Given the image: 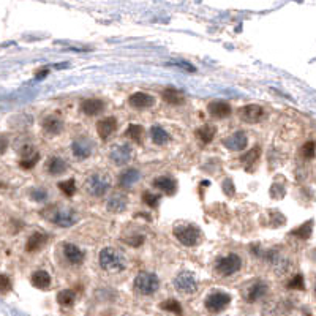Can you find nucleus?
Here are the masks:
<instances>
[{
    "instance_id": "f257e3e1",
    "label": "nucleus",
    "mask_w": 316,
    "mask_h": 316,
    "mask_svg": "<svg viewBox=\"0 0 316 316\" xmlns=\"http://www.w3.org/2000/svg\"><path fill=\"white\" fill-rule=\"evenodd\" d=\"M46 217L54 223L57 225L60 228H71L74 226L76 223L79 222V215L76 210L73 209H68V207H49V209L46 210Z\"/></svg>"
},
{
    "instance_id": "f03ea898",
    "label": "nucleus",
    "mask_w": 316,
    "mask_h": 316,
    "mask_svg": "<svg viewBox=\"0 0 316 316\" xmlns=\"http://www.w3.org/2000/svg\"><path fill=\"white\" fill-rule=\"evenodd\" d=\"M98 261H100L101 269L110 270V272H121V270L125 269L124 255L113 247L103 248L100 252V256H98Z\"/></svg>"
},
{
    "instance_id": "7ed1b4c3",
    "label": "nucleus",
    "mask_w": 316,
    "mask_h": 316,
    "mask_svg": "<svg viewBox=\"0 0 316 316\" xmlns=\"http://www.w3.org/2000/svg\"><path fill=\"white\" fill-rule=\"evenodd\" d=\"M172 234L185 247H194V245H198L199 239H201L199 228L194 226V225H187V223H180V225L174 226Z\"/></svg>"
},
{
    "instance_id": "20e7f679",
    "label": "nucleus",
    "mask_w": 316,
    "mask_h": 316,
    "mask_svg": "<svg viewBox=\"0 0 316 316\" xmlns=\"http://www.w3.org/2000/svg\"><path fill=\"white\" fill-rule=\"evenodd\" d=\"M160 288V280L152 272H141L135 278V291L143 296H152Z\"/></svg>"
},
{
    "instance_id": "39448f33",
    "label": "nucleus",
    "mask_w": 316,
    "mask_h": 316,
    "mask_svg": "<svg viewBox=\"0 0 316 316\" xmlns=\"http://www.w3.org/2000/svg\"><path fill=\"white\" fill-rule=\"evenodd\" d=\"M111 188V179L108 174H90L85 180V190L89 194L100 198Z\"/></svg>"
},
{
    "instance_id": "423d86ee",
    "label": "nucleus",
    "mask_w": 316,
    "mask_h": 316,
    "mask_svg": "<svg viewBox=\"0 0 316 316\" xmlns=\"http://www.w3.org/2000/svg\"><path fill=\"white\" fill-rule=\"evenodd\" d=\"M215 269L220 275L230 277V275L236 274V272H239L242 269V259L236 253H230V255H226V256H223V258H220L219 261H217Z\"/></svg>"
},
{
    "instance_id": "0eeeda50",
    "label": "nucleus",
    "mask_w": 316,
    "mask_h": 316,
    "mask_svg": "<svg viewBox=\"0 0 316 316\" xmlns=\"http://www.w3.org/2000/svg\"><path fill=\"white\" fill-rule=\"evenodd\" d=\"M230 303H231V296L228 292H225V291H220V289L210 292L209 296L205 297V300H204L205 308L209 311H212V313L223 311Z\"/></svg>"
},
{
    "instance_id": "6e6552de",
    "label": "nucleus",
    "mask_w": 316,
    "mask_h": 316,
    "mask_svg": "<svg viewBox=\"0 0 316 316\" xmlns=\"http://www.w3.org/2000/svg\"><path fill=\"white\" fill-rule=\"evenodd\" d=\"M174 286L183 294H193L198 291V281H196V277L191 272L182 270L180 274H177L176 278H174Z\"/></svg>"
},
{
    "instance_id": "1a4fd4ad",
    "label": "nucleus",
    "mask_w": 316,
    "mask_h": 316,
    "mask_svg": "<svg viewBox=\"0 0 316 316\" xmlns=\"http://www.w3.org/2000/svg\"><path fill=\"white\" fill-rule=\"evenodd\" d=\"M93 149H95V146L89 138H76L73 141V144H71L73 155L76 158H79V160L89 158L93 154Z\"/></svg>"
},
{
    "instance_id": "9d476101",
    "label": "nucleus",
    "mask_w": 316,
    "mask_h": 316,
    "mask_svg": "<svg viewBox=\"0 0 316 316\" xmlns=\"http://www.w3.org/2000/svg\"><path fill=\"white\" fill-rule=\"evenodd\" d=\"M239 116L247 124H256L264 117V110L259 104H247L239 110Z\"/></svg>"
},
{
    "instance_id": "9b49d317",
    "label": "nucleus",
    "mask_w": 316,
    "mask_h": 316,
    "mask_svg": "<svg viewBox=\"0 0 316 316\" xmlns=\"http://www.w3.org/2000/svg\"><path fill=\"white\" fill-rule=\"evenodd\" d=\"M19 155H21L19 165H21V168H24V169H32L40 160V154L34 149V146H30V144H26L23 149H21Z\"/></svg>"
},
{
    "instance_id": "f8f14e48",
    "label": "nucleus",
    "mask_w": 316,
    "mask_h": 316,
    "mask_svg": "<svg viewBox=\"0 0 316 316\" xmlns=\"http://www.w3.org/2000/svg\"><path fill=\"white\" fill-rule=\"evenodd\" d=\"M133 154H132V149H130V146L127 144H122V146H116L111 154H110V158L111 161L114 163V165L117 166H125L130 163V160H132Z\"/></svg>"
},
{
    "instance_id": "ddd939ff",
    "label": "nucleus",
    "mask_w": 316,
    "mask_h": 316,
    "mask_svg": "<svg viewBox=\"0 0 316 316\" xmlns=\"http://www.w3.org/2000/svg\"><path fill=\"white\" fill-rule=\"evenodd\" d=\"M128 103L130 106L136 108V110H147V108H152L155 104V96L146 92H135L133 95H130Z\"/></svg>"
},
{
    "instance_id": "4468645a",
    "label": "nucleus",
    "mask_w": 316,
    "mask_h": 316,
    "mask_svg": "<svg viewBox=\"0 0 316 316\" xmlns=\"http://www.w3.org/2000/svg\"><path fill=\"white\" fill-rule=\"evenodd\" d=\"M62 252L63 256L67 258V261L73 266H79L84 263V252L74 244H63L62 245Z\"/></svg>"
},
{
    "instance_id": "2eb2a0df",
    "label": "nucleus",
    "mask_w": 316,
    "mask_h": 316,
    "mask_svg": "<svg viewBox=\"0 0 316 316\" xmlns=\"http://www.w3.org/2000/svg\"><path fill=\"white\" fill-rule=\"evenodd\" d=\"M248 144V139H247V135L244 132H236L234 135L228 136L223 139V146L228 149V150H244Z\"/></svg>"
},
{
    "instance_id": "dca6fc26",
    "label": "nucleus",
    "mask_w": 316,
    "mask_h": 316,
    "mask_svg": "<svg viewBox=\"0 0 316 316\" xmlns=\"http://www.w3.org/2000/svg\"><path fill=\"white\" fill-rule=\"evenodd\" d=\"M117 128V119L116 117H104L96 124V133L103 141L110 138Z\"/></svg>"
},
{
    "instance_id": "f3484780",
    "label": "nucleus",
    "mask_w": 316,
    "mask_h": 316,
    "mask_svg": "<svg viewBox=\"0 0 316 316\" xmlns=\"http://www.w3.org/2000/svg\"><path fill=\"white\" fill-rule=\"evenodd\" d=\"M269 291V286H267V283L263 281V280H258L256 283H253L252 286H250L245 292V299L248 302H256L259 299H263L266 294Z\"/></svg>"
},
{
    "instance_id": "a211bd4d",
    "label": "nucleus",
    "mask_w": 316,
    "mask_h": 316,
    "mask_svg": "<svg viewBox=\"0 0 316 316\" xmlns=\"http://www.w3.org/2000/svg\"><path fill=\"white\" fill-rule=\"evenodd\" d=\"M207 111L215 119H226L228 116H231V104L222 100H215L209 103Z\"/></svg>"
},
{
    "instance_id": "6ab92c4d",
    "label": "nucleus",
    "mask_w": 316,
    "mask_h": 316,
    "mask_svg": "<svg viewBox=\"0 0 316 316\" xmlns=\"http://www.w3.org/2000/svg\"><path fill=\"white\" fill-rule=\"evenodd\" d=\"M43 130L48 133V135H60L62 130H63V121L59 116H48L45 117V121H43Z\"/></svg>"
},
{
    "instance_id": "aec40b11",
    "label": "nucleus",
    "mask_w": 316,
    "mask_h": 316,
    "mask_svg": "<svg viewBox=\"0 0 316 316\" xmlns=\"http://www.w3.org/2000/svg\"><path fill=\"white\" fill-rule=\"evenodd\" d=\"M103 110H104V103L101 100H98V98H89V100H84L81 103V111L90 117L101 114Z\"/></svg>"
},
{
    "instance_id": "412c9836",
    "label": "nucleus",
    "mask_w": 316,
    "mask_h": 316,
    "mask_svg": "<svg viewBox=\"0 0 316 316\" xmlns=\"http://www.w3.org/2000/svg\"><path fill=\"white\" fill-rule=\"evenodd\" d=\"M141 179V172L136 168H128L125 169L121 176H119V185L122 188H130Z\"/></svg>"
},
{
    "instance_id": "4be33fe9",
    "label": "nucleus",
    "mask_w": 316,
    "mask_h": 316,
    "mask_svg": "<svg viewBox=\"0 0 316 316\" xmlns=\"http://www.w3.org/2000/svg\"><path fill=\"white\" fill-rule=\"evenodd\" d=\"M152 185L157 188V190H161V191H165L168 194H174L177 190V182L174 180L172 177L169 176H160L157 177L154 182H152Z\"/></svg>"
},
{
    "instance_id": "5701e85b",
    "label": "nucleus",
    "mask_w": 316,
    "mask_h": 316,
    "mask_svg": "<svg viewBox=\"0 0 316 316\" xmlns=\"http://www.w3.org/2000/svg\"><path fill=\"white\" fill-rule=\"evenodd\" d=\"M128 205V198L122 193H117L114 196H111L110 201H108V210L114 212V214H121L127 209Z\"/></svg>"
},
{
    "instance_id": "b1692460",
    "label": "nucleus",
    "mask_w": 316,
    "mask_h": 316,
    "mask_svg": "<svg viewBox=\"0 0 316 316\" xmlns=\"http://www.w3.org/2000/svg\"><path fill=\"white\" fill-rule=\"evenodd\" d=\"M32 285L38 289H46L51 285V275L48 274L46 270H35L34 274L30 277Z\"/></svg>"
},
{
    "instance_id": "393cba45",
    "label": "nucleus",
    "mask_w": 316,
    "mask_h": 316,
    "mask_svg": "<svg viewBox=\"0 0 316 316\" xmlns=\"http://www.w3.org/2000/svg\"><path fill=\"white\" fill-rule=\"evenodd\" d=\"M161 96H163V100H165L168 104H174V106L182 104L185 101L183 92H180L177 89H172V87H168V89L163 90L161 92Z\"/></svg>"
},
{
    "instance_id": "a878e982",
    "label": "nucleus",
    "mask_w": 316,
    "mask_h": 316,
    "mask_svg": "<svg viewBox=\"0 0 316 316\" xmlns=\"http://www.w3.org/2000/svg\"><path fill=\"white\" fill-rule=\"evenodd\" d=\"M48 241V236L43 234V233H34L29 239H27V244H26V250L29 253H34L37 250H40L43 245L46 244Z\"/></svg>"
},
{
    "instance_id": "bb28decb",
    "label": "nucleus",
    "mask_w": 316,
    "mask_h": 316,
    "mask_svg": "<svg viewBox=\"0 0 316 316\" xmlns=\"http://www.w3.org/2000/svg\"><path fill=\"white\" fill-rule=\"evenodd\" d=\"M46 168H48V172L52 174V176H60V174H63L68 169V165H67V161L62 160L60 157H52V158H49Z\"/></svg>"
},
{
    "instance_id": "cd10ccee",
    "label": "nucleus",
    "mask_w": 316,
    "mask_h": 316,
    "mask_svg": "<svg viewBox=\"0 0 316 316\" xmlns=\"http://www.w3.org/2000/svg\"><path fill=\"white\" fill-rule=\"evenodd\" d=\"M150 136H152V141H154V144H157V146H165L171 139L169 133L160 125H154L150 128Z\"/></svg>"
},
{
    "instance_id": "c85d7f7f",
    "label": "nucleus",
    "mask_w": 316,
    "mask_h": 316,
    "mask_svg": "<svg viewBox=\"0 0 316 316\" xmlns=\"http://www.w3.org/2000/svg\"><path fill=\"white\" fill-rule=\"evenodd\" d=\"M215 133H217V128L214 125H202V127H199L198 130H196V138H198L201 143L209 144L210 141L215 138Z\"/></svg>"
},
{
    "instance_id": "c756f323",
    "label": "nucleus",
    "mask_w": 316,
    "mask_h": 316,
    "mask_svg": "<svg viewBox=\"0 0 316 316\" xmlns=\"http://www.w3.org/2000/svg\"><path fill=\"white\" fill-rule=\"evenodd\" d=\"M76 300V294L71 289H62L57 294V302L62 305V307H71Z\"/></svg>"
},
{
    "instance_id": "7c9ffc66",
    "label": "nucleus",
    "mask_w": 316,
    "mask_h": 316,
    "mask_svg": "<svg viewBox=\"0 0 316 316\" xmlns=\"http://www.w3.org/2000/svg\"><path fill=\"white\" fill-rule=\"evenodd\" d=\"M143 127L141 125H136V124H130L128 128H127V132H125V136L130 138V139H133L135 143L141 144V141H143Z\"/></svg>"
},
{
    "instance_id": "2f4dec72",
    "label": "nucleus",
    "mask_w": 316,
    "mask_h": 316,
    "mask_svg": "<svg viewBox=\"0 0 316 316\" xmlns=\"http://www.w3.org/2000/svg\"><path fill=\"white\" fill-rule=\"evenodd\" d=\"M160 308H161V310H165V311H171V313L177 314V316H182V307H180V303H179L176 299L163 300V302L160 303Z\"/></svg>"
},
{
    "instance_id": "473e14b6",
    "label": "nucleus",
    "mask_w": 316,
    "mask_h": 316,
    "mask_svg": "<svg viewBox=\"0 0 316 316\" xmlns=\"http://www.w3.org/2000/svg\"><path fill=\"white\" fill-rule=\"evenodd\" d=\"M311 228H313V222H307V223H303L302 226H299L297 230H294L291 231V236H296L299 239H302V241H307V239L311 236Z\"/></svg>"
},
{
    "instance_id": "72a5a7b5",
    "label": "nucleus",
    "mask_w": 316,
    "mask_h": 316,
    "mask_svg": "<svg viewBox=\"0 0 316 316\" xmlns=\"http://www.w3.org/2000/svg\"><path fill=\"white\" fill-rule=\"evenodd\" d=\"M259 155H261V149L259 147H253L250 152H247V154L241 160H242L244 165L250 169V166H253L255 163H256V160L259 158Z\"/></svg>"
},
{
    "instance_id": "f704fd0d",
    "label": "nucleus",
    "mask_w": 316,
    "mask_h": 316,
    "mask_svg": "<svg viewBox=\"0 0 316 316\" xmlns=\"http://www.w3.org/2000/svg\"><path fill=\"white\" fill-rule=\"evenodd\" d=\"M59 188L60 191L65 194V196H73L76 193V182L74 179H68V180H65V182H59Z\"/></svg>"
},
{
    "instance_id": "c9c22d12",
    "label": "nucleus",
    "mask_w": 316,
    "mask_h": 316,
    "mask_svg": "<svg viewBox=\"0 0 316 316\" xmlns=\"http://www.w3.org/2000/svg\"><path fill=\"white\" fill-rule=\"evenodd\" d=\"M143 202H146L149 207H157L160 202V194H155L152 191H144L143 193Z\"/></svg>"
},
{
    "instance_id": "e433bc0d",
    "label": "nucleus",
    "mask_w": 316,
    "mask_h": 316,
    "mask_svg": "<svg viewBox=\"0 0 316 316\" xmlns=\"http://www.w3.org/2000/svg\"><path fill=\"white\" fill-rule=\"evenodd\" d=\"M302 157L303 158H313L314 157V152H316V144L314 141H308V143H305L302 146Z\"/></svg>"
},
{
    "instance_id": "4c0bfd02",
    "label": "nucleus",
    "mask_w": 316,
    "mask_h": 316,
    "mask_svg": "<svg viewBox=\"0 0 316 316\" xmlns=\"http://www.w3.org/2000/svg\"><path fill=\"white\" fill-rule=\"evenodd\" d=\"M289 289H303V278L302 275H296L289 283H288Z\"/></svg>"
},
{
    "instance_id": "58836bf2",
    "label": "nucleus",
    "mask_w": 316,
    "mask_h": 316,
    "mask_svg": "<svg viewBox=\"0 0 316 316\" xmlns=\"http://www.w3.org/2000/svg\"><path fill=\"white\" fill-rule=\"evenodd\" d=\"M12 289V280L8 275H0V292H8Z\"/></svg>"
},
{
    "instance_id": "ea45409f",
    "label": "nucleus",
    "mask_w": 316,
    "mask_h": 316,
    "mask_svg": "<svg viewBox=\"0 0 316 316\" xmlns=\"http://www.w3.org/2000/svg\"><path fill=\"white\" fill-rule=\"evenodd\" d=\"M222 188H223V191H225L226 196H234V193H236V191H234V190H236V188H234V183L231 182V179H226V180L223 182V187H222Z\"/></svg>"
},
{
    "instance_id": "a19ab883",
    "label": "nucleus",
    "mask_w": 316,
    "mask_h": 316,
    "mask_svg": "<svg viewBox=\"0 0 316 316\" xmlns=\"http://www.w3.org/2000/svg\"><path fill=\"white\" fill-rule=\"evenodd\" d=\"M128 245H132V247H139L141 244L144 242V237L143 236H135V237H130L125 241Z\"/></svg>"
},
{
    "instance_id": "79ce46f5",
    "label": "nucleus",
    "mask_w": 316,
    "mask_h": 316,
    "mask_svg": "<svg viewBox=\"0 0 316 316\" xmlns=\"http://www.w3.org/2000/svg\"><path fill=\"white\" fill-rule=\"evenodd\" d=\"M32 196H34V199H37V201H45L48 194L43 188H38V190H35L34 193H32Z\"/></svg>"
},
{
    "instance_id": "37998d69",
    "label": "nucleus",
    "mask_w": 316,
    "mask_h": 316,
    "mask_svg": "<svg viewBox=\"0 0 316 316\" xmlns=\"http://www.w3.org/2000/svg\"><path fill=\"white\" fill-rule=\"evenodd\" d=\"M8 147V139L5 136H0V154H4Z\"/></svg>"
},
{
    "instance_id": "c03bdc74",
    "label": "nucleus",
    "mask_w": 316,
    "mask_h": 316,
    "mask_svg": "<svg viewBox=\"0 0 316 316\" xmlns=\"http://www.w3.org/2000/svg\"><path fill=\"white\" fill-rule=\"evenodd\" d=\"M176 65H177V67H182L185 70H188V71H194V67H191V65H187V62H179Z\"/></svg>"
}]
</instances>
